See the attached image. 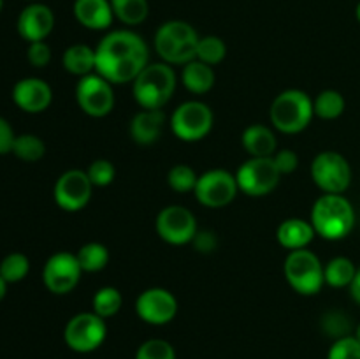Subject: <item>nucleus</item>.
<instances>
[{
	"label": "nucleus",
	"mask_w": 360,
	"mask_h": 359,
	"mask_svg": "<svg viewBox=\"0 0 360 359\" xmlns=\"http://www.w3.org/2000/svg\"><path fill=\"white\" fill-rule=\"evenodd\" d=\"M62 65L69 74L77 77L95 73V48L86 44H72L63 51Z\"/></svg>",
	"instance_id": "nucleus-24"
},
{
	"label": "nucleus",
	"mask_w": 360,
	"mask_h": 359,
	"mask_svg": "<svg viewBox=\"0 0 360 359\" xmlns=\"http://www.w3.org/2000/svg\"><path fill=\"white\" fill-rule=\"evenodd\" d=\"M108 336L105 319L98 317L95 312H81L70 317L63 329L65 345L74 352L88 354L94 352L104 344Z\"/></svg>",
	"instance_id": "nucleus-8"
},
{
	"label": "nucleus",
	"mask_w": 360,
	"mask_h": 359,
	"mask_svg": "<svg viewBox=\"0 0 360 359\" xmlns=\"http://www.w3.org/2000/svg\"><path fill=\"white\" fill-rule=\"evenodd\" d=\"M136 313L151 326H165L178 313V299L164 287H150L136 299Z\"/></svg>",
	"instance_id": "nucleus-16"
},
{
	"label": "nucleus",
	"mask_w": 360,
	"mask_h": 359,
	"mask_svg": "<svg viewBox=\"0 0 360 359\" xmlns=\"http://www.w3.org/2000/svg\"><path fill=\"white\" fill-rule=\"evenodd\" d=\"M214 76L213 67L207 63L200 62V60L193 58L188 63H185L181 69V83L190 94L193 95H204L214 87Z\"/></svg>",
	"instance_id": "nucleus-23"
},
{
	"label": "nucleus",
	"mask_w": 360,
	"mask_h": 359,
	"mask_svg": "<svg viewBox=\"0 0 360 359\" xmlns=\"http://www.w3.org/2000/svg\"><path fill=\"white\" fill-rule=\"evenodd\" d=\"M16 28L23 41H46L55 28V14L44 4L32 2L18 16Z\"/></svg>",
	"instance_id": "nucleus-18"
},
{
	"label": "nucleus",
	"mask_w": 360,
	"mask_h": 359,
	"mask_svg": "<svg viewBox=\"0 0 360 359\" xmlns=\"http://www.w3.org/2000/svg\"><path fill=\"white\" fill-rule=\"evenodd\" d=\"M115 84L97 73L79 77L76 84V102L84 115L104 118L115 109Z\"/></svg>",
	"instance_id": "nucleus-11"
},
{
	"label": "nucleus",
	"mask_w": 360,
	"mask_h": 359,
	"mask_svg": "<svg viewBox=\"0 0 360 359\" xmlns=\"http://www.w3.org/2000/svg\"><path fill=\"white\" fill-rule=\"evenodd\" d=\"M316 232L311 222L304 218H287L278 225L276 239L283 248L287 250H302L308 248L309 243L315 239Z\"/></svg>",
	"instance_id": "nucleus-21"
},
{
	"label": "nucleus",
	"mask_w": 360,
	"mask_h": 359,
	"mask_svg": "<svg viewBox=\"0 0 360 359\" xmlns=\"http://www.w3.org/2000/svg\"><path fill=\"white\" fill-rule=\"evenodd\" d=\"M192 245L195 246V250L199 253H211L217 250L218 238L213 231H197Z\"/></svg>",
	"instance_id": "nucleus-40"
},
{
	"label": "nucleus",
	"mask_w": 360,
	"mask_h": 359,
	"mask_svg": "<svg viewBox=\"0 0 360 359\" xmlns=\"http://www.w3.org/2000/svg\"><path fill=\"white\" fill-rule=\"evenodd\" d=\"M311 178L323 194H345L352 183L350 162L340 151H320L311 162Z\"/></svg>",
	"instance_id": "nucleus-9"
},
{
	"label": "nucleus",
	"mask_w": 360,
	"mask_h": 359,
	"mask_svg": "<svg viewBox=\"0 0 360 359\" xmlns=\"http://www.w3.org/2000/svg\"><path fill=\"white\" fill-rule=\"evenodd\" d=\"M273 162L280 175H290L299 168V155L290 148H281L273 155Z\"/></svg>",
	"instance_id": "nucleus-39"
},
{
	"label": "nucleus",
	"mask_w": 360,
	"mask_h": 359,
	"mask_svg": "<svg viewBox=\"0 0 360 359\" xmlns=\"http://www.w3.org/2000/svg\"><path fill=\"white\" fill-rule=\"evenodd\" d=\"M2 6H4V0H0V11H2Z\"/></svg>",
	"instance_id": "nucleus-46"
},
{
	"label": "nucleus",
	"mask_w": 360,
	"mask_h": 359,
	"mask_svg": "<svg viewBox=\"0 0 360 359\" xmlns=\"http://www.w3.org/2000/svg\"><path fill=\"white\" fill-rule=\"evenodd\" d=\"M214 125L213 109L202 101H186L169 116L171 132L185 143L202 141Z\"/></svg>",
	"instance_id": "nucleus-7"
},
{
	"label": "nucleus",
	"mask_w": 360,
	"mask_h": 359,
	"mask_svg": "<svg viewBox=\"0 0 360 359\" xmlns=\"http://www.w3.org/2000/svg\"><path fill=\"white\" fill-rule=\"evenodd\" d=\"M72 11L77 23L88 30H108L115 20L109 0H74Z\"/></svg>",
	"instance_id": "nucleus-20"
},
{
	"label": "nucleus",
	"mask_w": 360,
	"mask_h": 359,
	"mask_svg": "<svg viewBox=\"0 0 360 359\" xmlns=\"http://www.w3.org/2000/svg\"><path fill=\"white\" fill-rule=\"evenodd\" d=\"M178 76L174 67L165 62H150L132 81L134 101L141 109H164L174 95Z\"/></svg>",
	"instance_id": "nucleus-3"
},
{
	"label": "nucleus",
	"mask_w": 360,
	"mask_h": 359,
	"mask_svg": "<svg viewBox=\"0 0 360 359\" xmlns=\"http://www.w3.org/2000/svg\"><path fill=\"white\" fill-rule=\"evenodd\" d=\"M199 39L200 35L192 25L181 20H171L157 28L153 46L162 62L183 67L195 58Z\"/></svg>",
	"instance_id": "nucleus-4"
},
{
	"label": "nucleus",
	"mask_w": 360,
	"mask_h": 359,
	"mask_svg": "<svg viewBox=\"0 0 360 359\" xmlns=\"http://www.w3.org/2000/svg\"><path fill=\"white\" fill-rule=\"evenodd\" d=\"M327 359H360V344L355 336H343L334 340Z\"/></svg>",
	"instance_id": "nucleus-37"
},
{
	"label": "nucleus",
	"mask_w": 360,
	"mask_h": 359,
	"mask_svg": "<svg viewBox=\"0 0 360 359\" xmlns=\"http://www.w3.org/2000/svg\"><path fill=\"white\" fill-rule=\"evenodd\" d=\"M18 134L4 116H0V155L13 153V144Z\"/></svg>",
	"instance_id": "nucleus-41"
},
{
	"label": "nucleus",
	"mask_w": 360,
	"mask_h": 359,
	"mask_svg": "<svg viewBox=\"0 0 360 359\" xmlns=\"http://www.w3.org/2000/svg\"><path fill=\"white\" fill-rule=\"evenodd\" d=\"M6 294H7V284H6V280H4V278L0 277V301H2V299L6 298Z\"/></svg>",
	"instance_id": "nucleus-43"
},
{
	"label": "nucleus",
	"mask_w": 360,
	"mask_h": 359,
	"mask_svg": "<svg viewBox=\"0 0 360 359\" xmlns=\"http://www.w3.org/2000/svg\"><path fill=\"white\" fill-rule=\"evenodd\" d=\"M76 257L83 273H97V271H102L108 266L109 250L102 243L90 241L77 250Z\"/></svg>",
	"instance_id": "nucleus-28"
},
{
	"label": "nucleus",
	"mask_w": 360,
	"mask_h": 359,
	"mask_svg": "<svg viewBox=\"0 0 360 359\" xmlns=\"http://www.w3.org/2000/svg\"><path fill=\"white\" fill-rule=\"evenodd\" d=\"M350 296L357 305H360V267H357V273H355L354 280L350 284Z\"/></svg>",
	"instance_id": "nucleus-42"
},
{
	"label": "nucleus",
	"mask_w": 360,
	"mask_h": 359,
	"mask_svg": "<svg viewBox=\"0 0 360 359\" xmlns=\"http://www.w3.org/2000/svg\"><path fill=\"white\" fill-rule=\"evenodd\" d=\"M309 222L316 236H322L327 241H338L354 231L355 210L343 194H322L313 204Z\"/></svg>",
	"instance_id": "nucleus-2"
},
{
	"label": "nucleus",
	"mask_w": 360,
	"mask_h": 359,
	"mask_svg": "<svg viewBox=\"0 0 360 359\" xmlns=\"http://www.w3.org/2000/svg\"><path fill=\"white\" fill-rule=\"evenodd\" d=\"M86 175L94 187H109L116 178V168L108 158H97L86 169Z\"/></svg>",
	"instance_id": "nucleus-35"
},
{
	"label": "nucleus",
	"mask_w": 360,
	"mask_h": 359,
	"mask_svg": "<svg viewBox=\"0 0 360 359\" xmlns=\"http://www.w3.org/2000/svg\"><path fill=\"white\" fill-rule=\"evenodd\" d=\"M136 359H176V352L167 340L151 338L137 348Z\"/></svg>",
	"instance_id": "nucleus-34"
},
{
	"label": "nucleus",
	"mask_w": 360,
	"mask_h": 359,
	"mask_svg": "<svg viewBox=\"0 0 360 359\" xmlns=\"http://www.w3.org/2000/svg\"><path fill=\"white\" fill-rule=\"evenodd\" d=\"M79 263L76 253L56 252L48 257L42 267V282L44 287L55 296H65L77 287L81 280Z\"/></svg>",
	"instance_id": "nucleus-14"
},
{
	"label": "nucleus",
	"mask_w": 360,
	"mask_h": 359,
	"mask_svg": "<svg viewBox=\"0 0 360 359\" xmlns=\"http://www.w3.org/2000/svg\"><path fill=\"white\" fill-rule=\"evenodd\" d=\"M315 116L313 99L299 88H288L274 97L269 109L271 123L281 134H299Z\"/></svg>",
	"instance_id": "nucleus-5"
},
{
	"label": "nucleus",
	"mask_w": 360,
	"mask_h": 359,
	"mask_svg": "<svg viewBox=\"0 0 360 359\" xmlns=\"http://www.w3.org/2000/svg\"><path fill=\"white\" fill-rule=\"evenodd\" d=\"M197 180H199V175L188 164H176L167 172L169 187L178 194L193 192V189L197 185Z\"/></svg>",
	"instance_id": "nucleus-33"
},
{
	"label": "nucleus",
	"mask_w": 360,
	"mask_h": 359,
	"mask_svg": "<svg viewBox=\"0 0 360 359\" xmlns=\"http://www.w3.org/2000/svg\"><path fill=\"white\" fill-rule=\"evenodd\" d=\"M241 144L250 157H273L278 151L276 134L262 123L246 127L241 136Z\"/></svg>",
	"instance_id": "nucleus-22"
},
{
	"label": "nucleus",
	"mask_w": 360,
	"mask_h": 359,
	"mask_svg": "<svg viewBox=\"0 0 360 359\" xmlns=\"http://www.w3.org/2000/svg\"><path fill=\"white\" fill-rule=\"evenodd\" d=\"M225 56H227V44L224 42V39L218 35H204L199 39L195 51L197 60L213 67L224 62Z\"/></svg>",
	"instance_id": "nucleus-32"
},
{
	"label": "nucleus",
	"mask_w": 360,
	"mask_h": 359,
	"mask_svg": "<svg viewBox=\"0 0 360 359\" xmlns=\"http://www.w3.org/2000/svg\"><path fill=\"white\" fill-rule=\"evenodd\" d=\"M30 273V260L25 253L11 252L0 260V277L6 280L7 285L20 284Z\"/></svg>",
	"instance_id": "nucleus-31"
},
{
	"label": "nucleus",
	"mask_w": 360,
	"mask_h": 359,
	"mask_svg": "<svg viewBox=\"0 0 360 359\" xmlns=\"http://www.w3.org/2000/svg\"><path fill=\"white\" fill-rule=\"evenodd\" d=\"M283 273L288 285L301 296H315L326 285L323 264L319 256L308 248L288 252L283 264Z\"/></svg>",
	"instance_id": "nucleus-6"
},
{
	"label": "nucleus",
	"mask_w": 360,
	"mask_h": 359,
	"mask_svg": "<svg viewBox=\"0 0 360 359\" xmlns=\"http://www.w3.org/2000/svg\"><path fill=\"white\" fill-rule=\"evenodd\" d=\"M155 229L162 241L174 246L192 243L199 231L195 215L181 204H169V206L162 208L160 213L157 215Z\"/></svg>",
	"instance_id": "nucleus-12"
},
{
	"label": "nucleus",
	"mask_w": 360,
	"mask_h": 359,
	"mask_svg": "<svg viewBox=\"0 0 360 359\" xmlns=\"http://www.w3.org/2000/svg\"><path fill=\"white\" fill-rule=\"evenodd\" d=\"M355 273H357V266H355L354 260L348 259V257H334L329 263L323 264V278H326V284L329 285V287H350Z\"/></svg>",
	"instance_id": "nucleus-25"
},
{
	"label": "nucleus",
	"mask_w": 360,
	"mask_h": 359,
	"mask_svg": "<svg viewBox=\"0 0 360 359\" xmlns=\"http://www.w3.org/2000/svg\"><path fill=\"white\" fill-rule=\"evenodd\" d=\"M123 296L116 287H101L91 298V312L97 313L102 319L115 317L122 310Z\"/></svg>",
	"instance_id": "nucleus-29"
},
{
	"label": "nucleus",
	"mask_w": 360,
	"mask_h": 359,
	"mask_svg": "<svg viewBox=\"0 0 360 359\" xmlns=\"http://www.w3.org/2000/svg\"><path fill=\"white\" fill-rule=\"evenodd\" d=\"M322 327L329 336L343 338V336H350V329H352V322L343 312H327L326 315L322 317Z\"/></svg>",
	"instance_id": "nucleus-36"
},
{
	"label": "nucleus",
	"mask_w": 360,
	"mask_h": 359,
	"mask_svg": "<svg viewBox=\"0 0 360 359\" xmlns=\"http://www.w3.org/2000/svg\"><path fill=\"white\" fill-rule=\"evenodd\" d=\"M109 2H111L112 14L116 20H120L127 27L144 23L150 14L148 0H109Z\"/></svg>",
	"instance_id": "nucleus-26"
},
{
	"label": "nucleus",
	"mask_w": 360,
	"mask_h": 359,
	"mask_svg": "<svg viewBox=\"0 0 360 359\" xmlns=\"http://www.w3.org/2000/svg\"><path fill=\"white\" fill-rule=\"evenodd\" d=\"M27 60L35 69H44L51 62V48L46 41L28 42L27 48Z\"/></svg>",
	"instance_id": "nucleus-38"
},
{
	"label": "nucleus",
	"mask_w": 360,
	"mask_h": 359,
	"mask_svg": "<svg viewBox=\"0 0 360 359\" xmlns=\"http://www.w3.org/2000/svg\"><path fill=\"white\" fill-rule=\"evenodd\" d=\"M280 178L281 175L274 165L273 157H250L236 172L239 192L250 197L269 196L278 187Z\"/></svg>",
	"instance_id": "nucleus-10"
},
{
	"label": "nucleus",
	"mask_w": 360,
	"mask_h": 359,
	"mask_svg": "<svg viewBox=\"0 0 360 359\" xmlns=\"http://www.w3.org/2000/svg\"><path fill=\"white\" fill-rule=\"evenodd\" d=\"M13 102L16 108H20L28 115H39L44 113L53 102V90L42 77L28 76L21 77L14 83L13 92H11Z\"/></svg>",
	"instance_id": "nucleus-17"
},
{
	"label": "nucleus",
	"mask_w": 360,
	"mask_h": 359,
	"mask_svg": "<svg viewBox=\"0 0 360 359\" xmlns=\"http://www.w3.org/2000/svg\"><path fill=\"white\" fill-rule=\"evenodd\" d=\"M165 113L162 109H141L130 122V137L141 146L157 143L165 129Z\"/></svg>",
	"instance_id": "nucleus-19"
},
{
	"label": "nucleus",
	"mask_w": 360,
	"mask_h": 359,
	"mask_svg": "<svg viewBox=\"0 0 360 359\" xmlns=\"http://www.w3.org/2000/svg\"><path fill=\"white\" fill-rule=\"evenodd\" d=\"M354 336L357 338V340H359V344H360V324H359L357 327H355V334H354Z\"/></svg>",
	"instance_id": "nucleus-44"
},
{
	"label": "nucleus",
	"mask_w": 360,
	"mask_h": 359,
	"mask_svg": "<svg viewBox=\"0 0 360 359\" xmlns=\"http://www.w3.org/2000/svg\"><path fill=\"white\" fill-rule=\"evenodd\" d=\"M46 144L37 134H18L13 144V155L23 162H37L44 157Z\"/></svg>",
	"instance_id": "nucleus-30"
},
{
	"label": "nucleus",
	"mask_w": 360,
	"mask_h": 359,
	"mask_svg": "<svg viewBox=\"0 0 360 359\" xmlns=\"http://www.w3.org/2000/svg\"><path fill=\"white\" fill-rule=\"evenodd\" d=\"M150 63V48L134 30L108 32L95 48V73L111 84L132 83Z\"/></svg>",
	"instance_id": "nucleus-1"
},
{
	"label": "nucleus",
	"mask_w": 360,
	"mask_h": 359,
	"mask_svg": "<svg viewBox=\"0 0 360 359\" xmlns=\"http://www.w3.org/2000/svg\"><path fill=\"white\" fill-rule=\"evenodd\" d=\"M28 2H37V0H28Z\"/></svg>",
	"instance_id": "nucleus-47"
},
{
	"label": "nucleus",
	"mask_w": 360,
	"mask_h": 359,
	"mask_svg": "<svg viewBox=\"0 0 360 359\" xmlns=\"http://www.w3.org/2000/svg\"><path fill=\"white\" fill-rule=\"evenodd\" d=\"M239 192L236 175L225 171V169H210V171L199 175L197 185L193 189V196L202 206L218 210L225 208L236 199Z\"/></svg>",
	"instance_id": "nucleus-13"
},
{
	"label": "nucleus",
	"mask_w": 360,
	"mask_h": 359,
	"mask_svg": "<svg viewBox=\"0 0 360 359\" xmlns=\"http://www.w3.org/2000/svg\"><path fill=\"white\" fill-rule=\"evenodd\" d=\"M94 183L83 169H69L58 176L53 189V199L56 206L69 213H76L88 206L94 192Z\"/></svg>",
	"instance_id": "nucleus-15"
},
{
	"label": "nucleus",
	"mask_w": 360,
	"mask_h": 359,
	"mask_svg": "<svg viewBox=\"0 0 360 359\" xmlns=\"http://www.w3.org/2000/svg\"><path fill=\"white\" fill-rule=\"evenodd\" d=\"M355 16H357V21L360 23V2L357 4V9H355Z\"/></svg>",
	"instance_id": "nucleus-45"
},
{
	"label": "nucleus",
	"mask_w": 360,
	"mask_h": 359,
	"mask_svg": "<svg viewBox=\"0 0 360 359\" xmlns=\"http://www.w3.org/2000/svg\"><path fill=\"white\" fill-rule=\"evenodd\" d=\"M347 108V101H345L343 94L333 88L322 90L315 99H313V109H315V116L322 120H336L340 118Z\"/></svg>",
	"instance_id": "nucleus-27"
}]
</instances>
